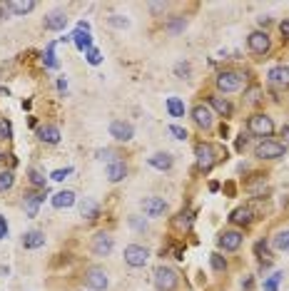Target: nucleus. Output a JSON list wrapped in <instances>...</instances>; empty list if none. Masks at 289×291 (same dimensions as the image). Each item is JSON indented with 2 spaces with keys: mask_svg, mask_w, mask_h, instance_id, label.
Wrapping results in <instances>:
<instances>
[{
  "mask_svg": "<svg viewBox=\"0 0 289 291\" xmlns=\"http://www.w3.org/2000/svg\"><path fill=\"white\" fill-rule=\"evenodd\" d=\"M73 43H75V45H78V50H83V53L92 48V37H90V32H85V30H75Z\"/></svg>",
  "mask_w": 289,
  "mask_h": 291,
  "instance_id": "393cba45",
  "label": "nucleus"
},
{
  "mask_svg": "<svg viewBox=\"0 0 289 291\" xmlns=\"http://www.w3.org/2000/svg\"><path fill=\"white\" fill-rule=\"evenodd\" d=\"M125 264H130V266H144L147 264V259H150V252L144 249V246H140V244H127L125 246Z\"/></svg>",
  "mask_w": 289,
  "mask_h": 291,
  "instance_id": "0eeeda50",
  "label": "nucleus"
},
{
  "mask_svg": "<svg viewBox=\"0 0 289 291\" xmlns=\"http://www.w3.org/2000/svg\"><path fill=\"white\" fill-rule=\"evenodd\" d=\"M174 72H177V77H187V75H190V65H187V62H179V65L174 67Z\"/></svg>",
  "mask_w": 289,
  "mask_h": 291,
  "instance_id": "79ce46f5",
  "label": "nucleus"
},
{
  "mask_svg": "<svg viewBox=\"0 0 289 291\" xmlns=\"http://www.w3.org/2000/svg\"><path fill=\"white\" fill-rule=\"evenodd\" d=\"M247 102H249V105H257V102H260V88H252L247 92Z\"/></svg>",
  "mask_w": 289,
  "mask_h": 291,
  "instance_id": "ea45409f",
  "label": "nucleus"
},
{
  "mask_svg": "<svg viewBox=\"0 0 289 291\" xmlns=\"http://www.w3.org/2000/svg\"><path fill=\"white\" fill-rule=\"evenodd\" d=\"M207 102H209V107H212L220 117H230L232 115V105H230L227 97H222V95H209Z\"/></svg>",
  "mask_w": 289,
  "mask_h": 291,
  "instance_id": "dca6fc26",
  "label": "nucleus"
},
{
  "mask_svg": "<svg viewBox=\"0 0 289 291\" xmlns=\"http://www.w3.org/2000/svg\"><path fill=\"white\" fill-rule=\"evenodd\" d=\"M97 157H100V159H113V157H115V152H113V149H100V152H97Z\"/></svg>",
  "mask_w": 289,
  "mask_h": 291,
  "instance_id": "c03bdc74",
  "label": "nucleus"
},
{
  "mask_svg": "<svg viewBox=\"0 0 289 291\" xmlns=\"http://www.w3.org/2000/svg\"><path fill=\"white\" fill-rule=\"evenodd\" d=\"M272 246H274L277 252H289V229L274 234V236H272Z\"/></svg>",
  "mask_w": 289,
  "mask_h": 291,
  "instance_id": "a878e982",
  "label": "nucleus"
},
{
  "mask_svg": "<svg viewBox=\"0 0 289 291\" xmlns=\"http://www.w3.org/2000/svg\"><path fill=\"white\" fill-rule=\"evenodd\" d=\"M247 45H249V50H252L255 55H267V53L272 50V40H269V35L262 32V30H255V32L247 37Z\"/></svg>",
  "mask_w": 289,
  "mask_h": 291,
  "instance_id": "1a4fd4ad",
  "label": "nucleus"
},
{
  "mask_svg": "<svg viewBox=\"0 0 289 291\" xmlns=\"http://www.w3.org/2000/svg\"><path fill=\"white\" fill-rule=\"evenodd\" d=\"M152 284L157 291H174L179 284V274L174 271L172 266H157L155 269V276H152Z\"/></svg>",
  "mask_w": 289,
  "mask_h": 291,
  "instance_id": "f257e3e1",
  "label": "nucleus"
},
{
  "mask_svg": "<svg viewBox=\"0 0 289 291\" xmlns=\"http://www.w3.org/2000/svg\"><path fill=\"white\" fill-rule=\"evenodd\" d=\"M150 8H152V13H160V10H167V3H152Z\"/></svg>",
  "mask_w": 289,
  "mask_h": 291,
  "instance_id": "a18cd8bd",
  "label": "nucleus"
},
{
  "mask_svg": "<svg viewBox=\"0 0 289 291\" xmlns=\"http://www.w3.org/2000/svg\"><path fill=\"white\" fill-rule=\"evenodd\" d=\"M107 23H110V25H113V28H120V30H125V28H130V20H127V18H125V15H110V18H107Z\"/></svg>",
  "mask_w": 289,
  "mask_h": 291,
  "instance_id": "7c9ffc66",
  "label": "nucleus"
},
{
  "mask_svg": "<svg viewBox=\"0 0 289 291\" xmlns=\"http://www.w3.org/2000/svg\"><path fill=\"white\" fill-rule=\"evenodd\" d=\"M130 227L137 229V232H144V229H147V222H142L140 217H130Z\"/></svg>",
  "mask_w": 289,
  "mask_h": 291,
  "instance_id": "58836bf2",
  "label": "nucleus"
},
{
  "mask_svg": "<svg viewBox=\"0 0 289 291\" xmlns=\"http://www.w3.org/2000/svg\"><path fill=\"white\" fill-rule=\"evenodd\" d=\"M65 25H67V15L62 10H53L45 18V28L48 30H65Z\"/></svg>",
  "mask_w": 289,
  "mask_h": 291,
  "instance_id": "aec40b11",
  "label": "nucleus"
},
{
  "mask_svg": "<svg viewBox=\"0 0 289 291\" xmlns=\"http://www.w3.org/2000/svg\"><path fill=\"white\" fill-rule=\"evenodd\" d=\"M147 164L155 167V170H160V172H165V170L172 167V154H167V152H157V154H152V157L147 159Z\"/></svg>",
  "mask_w": 289,
  "mask_h": 291,
  "instance_id": "a211bd4d",
  "label": "nucleus"
},
{
  "mask_svg": "<svg viewBox=\"0 0 289 291\" xmlns=\"http://www.w3.org/2000/svg\"><path fill=\"white\" fill-rule=\"evenodd\" d=\"M0 140H10V124L0 119Z\"/></svg>",
  "mask_w": 289,
  "mask_h": 291,
  "instance_id": "37998d69",
  "label": "nucleus"
},
{
  "mask_svg": "<svg viewBox=\"0 0 289 291\" xmlns=\"http://www.w3.org/2000/svg\"><path fill=\"white\" fill-rule=\"evenodd\" d=\"M192 119H195V124L202 127V130H209V127L214 124L212 110H209L207 105H195V107H192Z\"/></svg>",
  "mask_w": 289,
  "mask_h": 291,
  "instance_id": "ddd939ff",
  "label": "nucleus"
},
{
  "mask_svg": "<svg viewBox=\"0 0 289 291\" xmlns=\"http://www.w3.org/2000/svg\"><path fill=\"white\" fill-rule=\"evenodd\" d=\"M8 236V224H5V219L0 217V239H5Z\"/></svg>",
  "mask_w": 289,
  "mask_h": 291,
  "instance_id": "de8ad7c7",
  "label": "nucleus"
},
{
  "mask_svg": "<svg viewBox=\"0 0 289 291\" xmlns=\"http://www.w3.org/2000/svg\"><path fill=\"white\" fill-rule=\"evenodd\" d=\"M167 112H170V117H182L185 115V102L179 97H167Z\"/></svg>",
  "mask_w": 289,
  "mask_h": 291,
  "instance_id": "bb28decb",
  "label": "nucleus"
},
{
  "mask_svg": "<svg viewBox=\"0 0 289 291\" xmlns=\"http://www.w3.org/2000/svg\"><path fill=\"white\" fill-rule=\"evenodd\" d=\"M140 206H142L144 217H162L165 212H167V202L162 199V197H144L142 202H140Z\"/></svg>",
  "mask_w": 289,
  "mask_h": 291,
  "instance_id": "9d476101",
  "label": "nucleus"
},
{
  "mask_svg": "<svg viewBox=\"0 0 289 291\" xmlns=\"http://www.w3.org/2000/svg\"><path fill=\"white\" fill-rule=\"evenodd\" d=\"M214 82H217L220 92H237V90H242V85H244V75L237 72V70H225V72L217 75Z\"/></svg>",
  "mask_w": 289,
  "mask_h": 291,
  "instance_id": "f03ea898",
  "label": "nucleus"
},
{
  "mask_svg": "<svg viewBox=\"0 0 289 291\" xmlns=\"http://www.w3.org/2000/svg\"><path fill=\"white\" fill-rule=\"evenodd\" d=\"M255 252H257V254H264V257H267V244H264V241H257V246H255Z\"/></svg>",
  "mask_w": 289,
  "mask_h": 291,
  "instance_id": "49530a36",
  "label": "nucleus"
},
{
  "mask_svg": "<svg viewBox=\"0 0 289 291\" xmlns=\"http://www.w3.org/2000/svg\"><path fill=\"white\" fill-rule=\"evenodd\" d=\"M242 232H237V229H232V232H225L220 234V239H217V244H220V249H225V252H237L239 246H242Z\"/></svg>",
  "mask_w": 289,
  "mask_h": 291,
  "instance_id": "f8f14e48",
  "label": "nucleus"
},
{
  "mask_svg": "<svg viewBox=\"0 0 289 291\" xmlns=\"http://www.w3.org/2000/svg\"><path fill=\"white\" fill-rule=\"evenodd\" d=\"M282 135H284V137L289 140V127H284V130H282Z\"/></svg>",
  "mask_w": 289,
  "mask_h": 291,
  "instance_id": "8fccbe9b",
  "label": "nucleus"
},
{
  "mask_svg": "<svg viewBox=\"0 0 289 291\" xmlns=\"http://www.w3.org/2000/svg\"><path fill=\"white\" fill-rule=\"evenodd\" d=\"M73 204H75V192H70V189L58 192V194L53 197V206H55V209H67V206H73Z\"/></svg>",
  "mask_w": 289,
  "mask_h": 291,
  "instance_id": "5701e85b",
  "label": "nucleus"
},
{
  "mask_svg": "<svg viewBox=\"0 0 289 291\" xmlns=\"http://www.w3.org/2000/svg\"><path fill=\"white\" fill-rule=\"evenodd\" d=\"M38 137L43 140V142H48V145H58L60 142V130L55 124H43V127H38Z\"/></svg>",
  "mask_w": 289,
  "mask_h": 291,
  "instance_id": "6ab92c4d",
  "label": "nucleus"
},
{
  "mask_svg": "<svg viewBox=\"0 0 289 291\" xmlns=\"http://www.w3.org/2000/svg\"><path fill=\"white\" fill-rule=\"evenodd\" d=\"M107 284H110V279H107V271L102 269V266H90L85 271V286L92 291H105L107 289Z\"/></svg>",
  "mask_w": 289,
  "mask_h": 291,
  "instance_id": "39448f33",
  "label": "nucleus"
},
{
  "mask_svg": "<svg viewBox=\"0 0 289 291\" xmlns=\"http://www.w3.org/2000/svg\"><path fill=\"white\" fill-rule=\"evenodd\" d=\"M195 157H197V167L202 172H209L214 167V162H217V149H214V145H209V142H200V145L195 147Z\"/></svg>",
  "mask_w": 289,
  "mask_h": 291,
  "instance_id": "20e7f679",
  "label": "nucleus"
},
{
  "mask_svg": "<svg viewBox=\"0 0 289 291\" xmlns=\"http://www.w3.org/2000/svg\"><path fill=\"white\" fill-rule=\"evenodd\" d=\"M28 177H30V184L32 187H38V189H45V177L40 170H35V167H30L28 170Z\"/></svg>",
  "mask_w": 289,
  "mask_h": 291,
  "instance_id": "c85d7f7f",
  "label": "nucleus"
},
{
  "mask_svg": "<svg viewBox=\"0 0 289 291\" xmlns=\"http://www.w3.org/2000/svg\"><path fill=\"white\" fill-rule=\"evenodd\" d=\"M287 154V145L277 142V140H264L255 147V157L257 159H279Z\"/></svg>",
  "mask_w": 289,
  "mask_h": 291,
  "instance_id": "7ed1b4c3",
  "label": "nucleus"
},
{
  "mask_svg": "<svg viewBox=\"0 0 289 291\" xmlns=\"http://www.w3.org/2000/svg\"><path fill=\"white\" fill-rule=\"evenodd\" d=\"M13 184H15V177H13V172H0V192H8Z\"/></svg>",
  "mask_w": 289,
  "mask_h": 291,
  "instance_id": "473e14b6",
  "label": "nucleus"
},
{
  "mask_svg": "<svg viewBox=\"0 0 289 291\" xmlns=\"http://www.w3.org/2000/svg\"><path fill=\"white\" fill-rule=\"evenodd\" d=\"M284 274L282 271H274L267 281H264V291H277V286H279V279H282Z\"/></svg>",
  "mask_w": 289,
  "mask_h": 291,
  "instance_id": "2f4dec72",
  "label": "nucleus"
},
{
  "mask_svg": "<svg viewBox=\"0 0 289 291\" xmlns=\"http://www.w3.org/2000/svg\"><path fill=\"white\" fill-rule=\"evenodd\" d=\"M87 62H90V65H100V62H102V53L95 50V48H90V50H87Z\"/></svg>",
  "mask_w": 289,
  "mask_h": 291,
  "instance_id": "c9c22d12",
  "label": "nucleus"
},
{
  "mask_svg": "<svg viewBox=\"0 0 289 291\" xmlns=\"http://www.w3.org/2000/svg\"><path fill=\"white\" fill-rule=\"evenodd\" d=\"M249 132L257 135V137H269L274 132V122L272 117L264 115V112H257V115L249 117Z\"/></svg>",
  "mask_w": 289,
  "mask_h": 291,
  "instance_id": "423d86ee",
  "label": "nucleus"
},
{
  "mask_svg": "<svg viewBox=\"0 0 289 291\" xmlns=\"http://www.w3.org/2000/svg\"><path fill=\"white\" fill-rule=\"evenodd\" d=\"M23 246L25 249H40V246H45V234L38 232V229H32L23 236Z\"/></svg>",
  "mask_w": 289,
  "mask_h": 291,
  "instance_id": "4be33fe9",
  "label": "nucleus"
},
{
  "mask_svg": "<svg viewBox=\"0 0 289 291\" xmlns=\"http://www.w3.org/2000/svg\"><path fill=\"white\" fill-rule=\"evenodd\" d=\"M80 214H83L85 219H97V214H100V204L95 202V199H90V197H85L83 204H80Z\"/></svg>",
  "mask_w": 289,
  "mask_h": 291,
  "instance_id": "b1692460",
  "label": "nucleus"
},
{
  "mask_svg": "<svg viewBox=\"0 0 289 291\" xmlns=\"http://www.w3.org/2000/svg\"><path fill=\"white\" fill-rule=\"evenodd\" d=\"M182 30H185V18H177V20H172V23H170V25H167V32H182Z\"/></svg>",
  "mask_w": 289,
  "mask_h": 291,
  "instance_id": "e433bc0d",
  "label": "nucleus"
},
{
  "mask_svg": "<svg viewBox=\"0 0 289 291\" xmlns=\"http://www.w3.org/2000/svg\"><path fill=\"white\" fill-rule=\"evenodd\" d=\"M252 219H255L252 206H237V209L230 214V222L237 224V227H247V224H252Z\"/></svg>",
  "mask_w": 289,
  "mask_h": 291,
  "instance_id": "2eb2a0df",
  "label": "nucleus"
},
{
  "mask_svg": "<svg viewBox=\"0 0 289 291\" xmlns=\"http://www.w3.org/2000/svg\"><path fill=\"white\" fill-rule=\"evenodd\" d=\"M105 177H107L110 182L125 179V177H127V164H125L122 159H113V162L107 164V170H105Z\"/></svg>",
  "mask_w": 289,
  "mask_h": 291,
  "instance_id": "f3484780",
  "label": "nucleus"
},
{
  "mask_svg": "<svg viewBox=\"0 0 289 291\" xmlns=\"http://www.w3.org/2000/svg\"><path fill=\"white\" fill-rule=\"evenodd\" d=\"M0 159H3V154H0Z\"/></svg>",
  "mask_w": 289,
  "mask_h": 291,
  "instance_id": "3c124183",
  "label": "nucleus"
},
{
  "mask_svg": "<svg viewBox=\"0 0 289 291\" xmlns=\"http://www.w3.org/2000/svg\"><path fill=\"white\" fill-rule=\"evenodd\" d=\"M43 199H45V192H28L25 194V212H28V217L38 214V206H40Z\"/></svg>",
  "mask_w": 289,
  "mask_h": 291,
  "instance_id": "412c9836",
  "label": "nucleus"
},
{
  "mask_svg": "<svg viewBox=\"0 0 289 291\" xmlns=\"http://www.w3.org/2000/svg\"><path fill=\"white\" fill-rule=\"evenodd\" d=\"M8 10H10V13H15V15H28L30 10H35V3H15V0H13V3H8Z\"/></svg>",
  "mask_w": 289,
  "mask_h": 291,
  "instance_id": "cd10ccee",
  "label": "nucleus"
},
{
  "mask_svg": "<svg viewBox=\"0 0 289 291\" xmlns=\"http://www.w3.org/2000/svg\"><path fill=\"white\" fill-rule=\"evenodd\" d=\"M267 80H269V85H274V88H289V67L274 65V67L267 72Z\"/></svg>",
  "mask_w": 289,
  "mask_h": 291,
  "instance_id": "4468645a",
  "label": "nucleus"
},
{
  "mask_svg": "<svg viewBox=\"0 0 289 291\" xmlns=\"http://www.w3.org/2000/svg\"><path fill=\"white\" fill-rule=\"evenodd\" d=\"M113 246H115V239L107 232H97L92 236V244H90V249H92L95 257H107L113 252Z\"/></svg>",
  "mask_w": 289,
  "mask_h": 291,
  "instance_id": "6e6552de",
  "label": "nucleus"
},
{
  "mask_svg": "<svg viewBox=\"0 0 289 291\" xmlns=\"http://www.w3.org/2000/svg\"><path fill=\"white\" fill-rule=\"evenodd\" d=\"M279 30H282V35H284V37H289V20H284V23L279 25Z\"/></svg>",
  "mask_w": 289,
  "mask_h": 291,
  "instance_id": "09e8293b",
  "label": "nucleus"
},
{
  "mask_svg": "<svg viewBox=\"0 0 289 291\" xmlns=\"http://www.w3.org/2000/svg\"><path fill=\"white\" fill-rule=\"evenodd\" d=\"M209 264H212L214 271H227V259L220 257V254H212V257H209Z\"/></svg>",
  "mask_w": 289,
  "mask_h": 291,
  "instance_id": "72a5a7b5",
  "label": "nucleus"
},
{
  "mask_svg": "<svg viewBox=\"0 0 289 291\" xmlns=\"http://www.w3.org/2000/svg\"><path fill=\"white\" fill-rule=\"evenodd\" d=\"M110 135L115 137L117 142H130V140L135 137V127H132L130 122H125V119H115V122L110 124Z\"/></svg>",
  "mask_w": 289,
  "mask_h": 291,
  "instance_id": "9b49d317",
  "label": "nucleus"
},
{
  "mask_svg": "<svg viewBox=\"0 0 289 291\" xmlns=\"http://www.w3.org/2000/svg\"><path fill=\"white\" fill-rule=\"evenodd\" d=\"M177 217H179V219H174V227H177V229H187L190 222H192V212L187 209V212H179Z\"/></svg>",
  "mask_w": 289,
  "mask_h": 291,
  "instance_id": "c756f323",
  "label": "nucleus"
},
{
  "mask_svg": "<svg viewBox=\"0 0 289 291\" xmlns=\"http://www.w3.org/2000/svg\"><path fill=\"white\" fill-rule=\"evenodd\" d=\"M45 65H48V67H53V70L58 67V60H55V43H50V45H48V50H45Z\"/></svg>",
  "mask_w": 289,
  "mask_h": 291,
  "instance_id": "f704fd0d",
  "label": "nucleus"
},
{
  "mask_svg": "<svg viewBox=\"0 0 289 291\" xmlns=\"http://www.w3.org/2000/svg\"><path fill=\"white\" fill-rule=\"evenodd\" d=\"M170 135H174L177 140H187V132L182 127H177V124H170Z\"/></svg>",
  "mask_w": 289,
  "mask_h": 291,
  "instance_id": "a19ab883",
  "label": "nucleus"
},
{
  "mask_svg": "<svg viewBox=\"0 0 289 291\" xmlns=\"http://www.w3.org/2000/svg\"><path fill=\"white\" fill-rule=\"evenodd\" d=\"M70 175H73V167H65V170H55L50 177H53L55 182H62V179H67Z\"/></svg>",
  "mask_w": 289,
  "mask_h": 291,
  "instance_id": "4c0bfd02",
  "label": "nucleus"
}]
</instances>
